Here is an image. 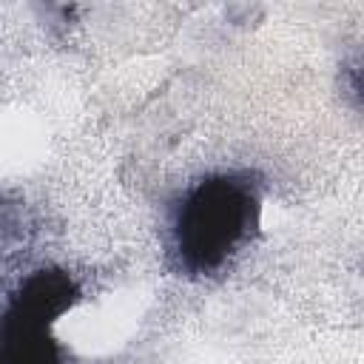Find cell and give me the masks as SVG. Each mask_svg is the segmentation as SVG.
<instances>
[{
  "instance_id": "obj_1",
  "label": "cell",
  "mask_w": 364,
  "mask_h": 364,
  "mask_svg": "<svg viewBox=\"0 0 364 364\" xmlns=\"http://www.w3.org/2000/svg\"><path fill=\"white\" fill-rule=\"evenodd\" d=\"M259 188L239 173H216L196 182L173 219L171 250L188 276L222 270L259 225Z\"/></svg>"
},
{
  "instance_id": "obj_2",
  "label": "cell",
  "mask_w": 364,
  "mask_h": 364,
  "mask_svg": "<svg viewBox=\"0 0 364 364\" xmlns=\"http://www.w3.org/2000/svg\"><path fill=\"white\" fill-rule=\"evenodd\" d=\"M48 327L9 301L0 313V364H60Z\"/></svg>"
}]
</instances>
